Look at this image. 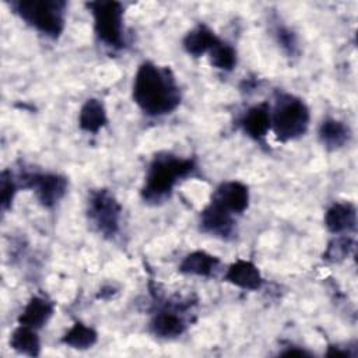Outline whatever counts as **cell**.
<instances>
[{
  "instance_id": "obj_27",
  "label": "cell",
  "mask_w": 358,
  "mask_h": 358,
  "mask_svg": "<svg viewBox=\"0 0 358 358\" xmlns=\"http://www.w3.org/2000/svg\"><path fill=\"white\" fill-rule=\"evenodd\" d=\"M116 292H117L116 288H113L112 285H105V287H102V288L99 289L96 298H98V299H109V298L113 296Z\"/></svg>"
},
{
  "instance_id": "obj_8",
  "label": "cell",
  "mask_w": 358,
  "mask_h": 358,
  "mask_svg": "<svg viewBox=\"0 0 358 358\" xmlns=\"http://www.w3.org/2000/svg\"><path fill=\"white\" fill-rule=\"evenodd\" d=\"M180 309H185L180 303L166 302V305L154 313L150 322V330L158 338L172 340L182 336L186 329V320L183 319Z\"/></svg>"
},
{
  "instance_id": "obj_6",
  "label": "cell",
  "mask_w": 358,
  "mask_h": 358,
  "mask_svg": "<svg viewBox=\"0 0 358 358\" xmlns=\"http://www.w3.org/2000/svg\"><path fill=\"white\" fill-rule=\"evenodd\" d=\"M87 217L103 238H113L120 228L122 206L109 189H95L87 201Z\"/></svg>"
},
{
  "instance_id": "obj_9",
  "label": "cell",
  "mask_w": 358,
  "mask_h": 358,
  "mask_svg": "<svg viewBox=\"0 0 358 358\" xmlns=\"http://www.w3.org/2000/svg\"><path fill=\"white\" fill-rule=\"evenodd\" d=\"M200 231L222 241L232 239L235 229V215L210 201L200 213L199 217Z\"/></svg>"
},
{
  "instance_id": "obj_1",
  "label": "cell",
  "mask_w": 358,
  "mask_h": 358,
  "mask_svg": "<svg viewBox=\"0 0 358 358\" xmlns=\"http://www.w3.org/2000/svg\"><path fill=\"white\" fill-rule=\"evenodd\" d=\"M131 96L140 110L151 117L172 113L182 101L180 88L172 70L148 60L137 67Z\"/></svg>"
},
{
  "instance_id": "obj_7",
  "label": "cell",
  "mask_w": 358,
  "mask_h": 358,
  "mask_svg": "<svg viewBox=\"0 0 358 358\" xmlns=\"http://www.w3.org/2000/svg\"><path fill=\"white\" fill-rule=\"evenodd\" d=\"M15 178L18 186L32 190L39 204L45 208L55 207L66 196L69 187L67 178L55 172L22 171Z\"/></svg>"
},
{
  "instance_id": "obj_19",
  "label": "cell",
  "mask_w": 358,
  "mask_h": 358,
  "mask_svg": "<svg viewBox=\"0 0 358 358\" xmlns=\"http://www.w3.org/2000/svg\"><path fill=\"white\" fill-rule=\"evenodd\" d=\"M8 344L15 352L22 355L38 357L41 354V338L38 336V330L28 326L18 324L10 334Z\"/></svg>"
},
{
  "instance_id": "obj_13",
  "label": "cell",
  "mask_w": 358,
  "mask_h": 358,
  "mask_svg": "<svg viewBox=\"0 0 358 358\" xmlns=\"http://www.w3.org/2000/svg\"><path fill=\"white\" fill-rule=\"evenodd\" d=\"M324 227L334 235L350 234L357 228V207L350 201L333 203L324 213Z\"/></svg>"
},
{
  "instance_id": "obj_18",
  "label": "cell",
  "mask_w": 358,
  "mask_h": 358,
  "mask_svg": "<svg viewBox=\"0 0 358 358\" xmlns=\"http://www.w3.org/2000/svg\"><path fill=\"white\" fill-rule=\"evenodd\" d=\"M108 123V113L103 103L96 98H88L78 112V126L83 131L96 134Z\"/></svg>"
},
{
  "instance_id": "obj_22",
  "label": "cell",
  "mask_w": 358,
  "mask_h": 358,
  "mask_svg": "<svg viewBox=\"0 0 358 358\" xmlns=\"http://www.w3.org/2000/svg\"><path fill=\"white\" fill-rule=\"evenodd\" d=\"M210 64L222 71H232L238 63L236 50L232 45L218 41V43L208 52Z\"/></svg>"
},
{
  "instance_id": "obj_25",
  "label": "cell",
  "mask_w": 358,
  "mask_h": 358,
  "mask_svg": "<svg viewBox=\"0 0 358 358\" xmlns=\"http://www.w3.org/2000/svg\"><path fill=\"white\" fill-rule=\"evenodd\" d=\"M326 357H331V358H352L354 354H351L347 348H343L340 345H329L327 351H326Z\"/></svg>"
},
{
  "instance_id": "obj_11",
  "label": "cell",
  "mask_w": 358,
  "mask_h": 358,
  "mask_svg": "<svg viewBox=\"0 0 358 358\" xmlns=\"http://www.w3.org/2000/svg\"><path fill=\"white\" fill-rule=\"evenodd\" d=\"M239 126L249 138L263 143L271 130V105L263 101L248 108L239 119Z\"/></svg>"
},
{
  "instance_id": "obj_16",
  "label": "cell",
  "mask_w": 358,
  "mask_h": 358,
  "mask_svg": "<svg viewBox=\"0 0 358 358\" xmlns=\"http://www.w3.org/2000/svg\"><path fill=\"white\" fill-rule=\"evenodd\" d=\"M220 38L217 34L206 24H197L192 28L183 38L182 45L187 55L193 57H201L218 43Z\"/></svg>"
},
{
  "instance_id": "obj_17",
  "label": "cell",
  "mask_w": 358,
  "mask_h": 358,
  "mask_svg": "<svg viewBox=\"0 0 358 358\" xmlns=\"http://www.w3.org/2000/svg\"><path fill=\"white\" fill-rule=\"evenodd\" d=\"M317 137L324 148L334 151L344 147L350 141L351 131L344 122L334 117H327L320 123Z\"/></svg>"
},
{
  "instance_id": "obj_15",
  "label": "cell",
  "mask_w": 358,
  "mask_h": 358,
  "mask_svg": "<svg viewBox=\"0 0 358 358\" xmlns=\"http://www.w3.org/2000/svg\"><path fill=\"white\" fill-rule=\"evenodd\" d=\"M221 260L218 256L206 250H193L187 253L178 266L179 273L196 277H213L218 271Z\"/></svg>"
},
{
  "instance_id": "obj_2",
  "label": "cell",
  "mask_w": 358,
  "mask_h": 358,
  "mask_svg": "<svg viewBox=\"0 0 358 358\" xmlns=\"http://www.w3.org/2000/svg\"><path fill=\"white\" fill-rule=\"evenodd\" d=\"M197 171L194 158L175 155L172 152H158L150 162L144 185L141 187V199L147 204H161L168 200L176 185Z\"/></svg>"
},
{
  "instance_id": "obj_14",
  "label": "cell",
  "mask_w": 358,
  "mask_h": 358,
  "mask_svg": "<svg viewBox=\"0 0 358 358\" xmlns=\"http://www.w3.org/2000/svg\"><path fill=\"white\" fill-rule=\"evenodd\" d=\"M55 313V302L46 296L34 295L29 298L22 312L20 313L17 322L18 324L28 326L31 329L39 330L50 320Z\"/></svg>"
},
{
  "instance_id": "obj_23",
  "label": "cell",
  "mask_w": 358,
  "mask_h": 358,
  "mask_svg": "<svg viewBox=\"0 0 358 358\" xmlns=\"http://www.w3.org/2000/svg\"><path fill=\"white\" fill-rule=\"evenodd\" d=\"M18 189L20 186L13 171L3 169L0 175V204L3 211H7L11 208Z\"/></svg>"
},
{
  "instance_id": "obj_4",
  "label": "cell",
  "mask_w": 358,
  "mask_h": 358,
  "mask_svg": "<svg viewBox=\"0 0 358 358\" xmlns=\"http://www.w3.org/2000/svg\"><path fill=\"white\" fill-rule=\"evenodd\" d=\"M310 122V112L305 101L294 94L278 92L271 106V130L281 143L302 137Z\"/></svg>"
},
{
  "instance_id": "obj_5",
  "label": "cell",
  "mask_w": 358,
  "mask_h": 358,
  "mask_svg": "<svg viewBox=\"0 0 358 358\" xmlns=\"http://www.w3.org/2000/svg\"><path fill=\"white\" fill-rule=\"evenodd\" d=\"M85 6L92 15L94 32L98 41L110 49H122L124 46L123 4L113 0H96Z\"/></svg>"
},
{
  "instance_id": "obj_24",
  "label": "cell",
  "mask_w": 358,
  "mask_h": 358,
  "mask_svg": "<svg viewBox=\"0 0 358 358\" xmlns=\"http://www.w3.org/2000/svg\"><path fill=\"white\" fill-rule=\"evenodd\" d=\"M274 35L278 46L288 57H294L299 53L298 38L292 29H289L285 25H277L274 29Z\"/></svg>"
},
{
  "instance_id": "obj_20",
  "label": "cell",
  "mask_w": 358,
  "mask_h": 358,
  "mask_svg": "<svg viewBox=\"0 0 358 358\" xmlns=\"http://www.w3.org/2000/svg\"><path fill=\"white\" fill-rule=\"evenodd\" d=\"M98 341V333L94 327L76 320L71 327L62 336L60 343L74 350H88Z\"/></svg>"
},
{
  "instance_id": "obj_10",
  "label": "cell",
  "mask_w": 358,
  "mask_h": 358,
  "mask_svg": "<svg viewBox=\"0 0 358 358\" xmlns=\"http://www.w3.org/2000/svg\"><path fill=\"white\" fill-rule=\"evenodd\" d=\"M210 201L234 215H239L249 207V187L239 180H225L215 187Z\"/></svg>"
},
{
  "instance_id": "obj_26",
  "label": "cell",
  "mask_w": 358,
  "mask_h": 358,
  "mask_svg": "<svg viewBox=\"0 0 358 358\" xmlns=\"http://www.w3.org/2000/svg\"><path fill=\"white\" fill-rule=\"evenodd\" d=\"M282 357H310L312 354L303 348H299L296 345H288L284 351L280 352Z\"/></svg>"
},
{
  "instance_id": "obj_21",
  "label": "cell",
  "mask_w": 358,
  "mask_h": 358,
  "mask_svg": "<svg viewBox=\"0 0 358 358\" xmlns=\"http://www.w3.org/2000/svg\"><path fill=\"white\" fill-rule=\"evenodd\" d=\"M355 252V241L347 235H334V238L327 243L323 252V260L329 263H341L348 259Z\"/></svg>"
},
{
  "instance_id": "obj_12",
  "label": "cell",
  "mask_w": 358,
  "mask_h": 358,
  "mask_svg": "<svg viewBox=\"0 0 358 358\" xmlns=\"http://www.w3.org/2000/svg\"><path fill=\"white\" fill-rule=\"evenodd\" d=\"M224 281L245 291H257L264 284L259 267L246 259H236L232 262L224 273Z\"/></svg>"
},
{
  "instance_id": "obj_3",
  "label": "cell",
  "mask_w": 358,
  "mask_h": 358,
  "mask_svg": "<svg viewBox=\"0 0 358 358\" xmlns=\"http://www.w3.org/2000/svg\"><path fill=\"white\" fill-rule=\"evenodd\" d=\"M10 8L25 24L49 39H57L66 27V7L63 0H14Z\"/></svg>"
}]
</instances>
